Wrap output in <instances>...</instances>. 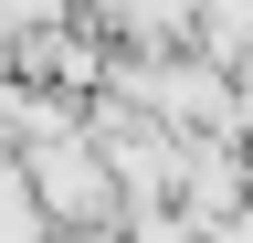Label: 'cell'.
I'll use <instances>...</instances> for the list:
<instances>
[{
  "mask_svg": "<svg viewBox=\"0 0 253 243\" xmlns=\"http://www.w3.org/2000/svg\"><path fill=\"white\" fill-rule=\"evenodd\" d=\"M11 159H21V191H32V211H42L53 233H63V222H74V233H106V222H116V180H106V159H95L84 116L53 127V138H21Z\"/></svg>",
  "mask_w": 253,
  "mask_h": 243,
  "instance_id": "1",
  "label": "cell"
},
{
  "mask_svg": "<svg viewBox=\"0 0 253 243\" xmlns=\"http://www.w3.org/2000/svg\"><path fill=\"white\" fill-rule=\"evenodd\" d=\"M74 0H0V32H42V21H63Z\"/></svg>",
  "mask_w": 253,
  "mask_h": 243,
  "instance_id": "2",
  "label": "cell"
},
{
  "mask_svg": "<svg viewBox=\"0 0 253 243\" xmlns=\"http://www.w3.org/2000/svg\"><path fill=\"white\" fill-rule=\"evenodd\" d=\"M84 11H95V21H106V11H116V0H84Z\"/></svg>",
  "mask_w": 253,
  "mask_h": 243,
  "instance_id": "3",
  "label": "cell"
}]
</instances>
